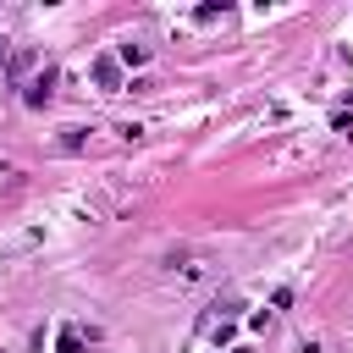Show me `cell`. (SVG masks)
Instances as JSON below:
<instances>
[{
  "mask_svg": "<svg viewBox=\"0 0 353 353\" xmlns=\"http://www.w3.org/2000/svg\"><path fill=\"white\" fill-rule=\"evenodd\" d=\"M50 94H55V66H44V72L28 83V94H22V99H28V110H44V105H50Z\"/></svg>",
  "mask_w": 353,
  "mask_h": 353,
  "instance_id": "obj_1",
  "label": "cell"
},
{
  "mask_svg": "<svg viewBox=\"0 0 353 353\" xmlns=\"http://www.w3.org/2000/svg\"><path fill=\"white\" fill-rule=\"evenodd\" d=\"M94 83H99V88H121V61H116V55H99V61H94Z\"/></svg>",
  "mask_w": 353,
  "mask_h": 353,
  "instance_id": "obj_2",
  "label": "cell"
},
{
  "mask_svg": "<svg viewBox=\"0 0 353 353\" xmlns=\"http://www.w3.org/2000/svg\"><path fill=\"white\" fill-rule=\"evenodd\" d=\"M149 55H154V50H149L143 39H127V44H116V61H121V66H143Z\"/></svg>",
  "mask_w": 353,
  "mask_h": 353,
  "instance_id": "obj_3",
  "label": "cell"
},
{
  "mask_svg": "<svg viewBox=\"0 0 353 353\" xmlns=\"http://www.w3.org/2000/svg\"><path fill=\"white\" fill-rule=\"evenodd\" d=\"M55 353H83V331H77V325H66V331H61V342H55Z\"/></svg>",
  "mask_w": 353,
  "mask_h": 353,
  "instance_id": "obj_4",
  "label": "cell"
},
{
  "mask_svg": "<svg viewBox=\"0 0 353 353\" xmlns=\"http://www.w3.org/2000/svg\"><path fill=\"white\" fill-rule=\"evenodd\" d=\"M232 353H254V347H232Z\"/></svg>",
  "mask_w": 353,
  "mask_h": 353,
  "instance_id": "obj_5",
  "label": "cell"
},
{
  "mask_svg": "<svg viewBox=\"0 0 353 353\" xmlns=\"http://www.w3.org/2000/svg\"><path fill=\"white\" fill-rule=\"evenodd\" d=\"M0 55H6V39H0Z\"/></svg>",
  "mask_w": 353,
  "mask_h": 353,
  "instance_id": "obj_6",
  "label": "cell"
}]
</instances>
